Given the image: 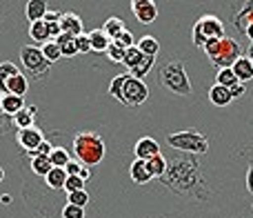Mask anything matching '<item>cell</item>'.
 <instances>
[{
    "label": "cell",
    "mask_w": 253,
    "mask_h": 218,
    "mask_svg": "<svg viewBox=\"0 0 253 218\" xmlns=\"http://www.w3.org/2000/svg\"><path fill=\"white\" fill-rule=\"evenodd\" d=\"M27 105H25V98L20 96H13V94H4V96H0V109H2V113H7V116H16L18 111H22Z\"/></svg>",
    "instance_id": "obj_13"
},
{
    "label": "cell",
    "mask_w": 253,
    "mask_h": 218,
    "mask_svg": "<svg viewBox=\"0 0 253 218\" xmlns=\"http://www.w3.org/2000/svg\"><path fill=\"white\" fill-rule=\"evenodd\" d=\"M102 29L109 34V38L111 40H116L123 31H126V27H125V20L123 18H118V16H114V18H107L105 20V25H102Z\"/></svg>",
    "instance_id": "obj_28"
},
{
    "label": "cell",
    "mask_w": 253,
    "mask_h": 218,
    "mask_svg": "<svg viewBox=\"0 0 253 218\" xmlns=\"http://www.w3.org/2000/svg\"><path fill=\"white\" fill-rule=\"evenodd\" d=\"M67 171L62 169V167H53L51 171H49L47 176H44V183H47L49 189H53V192H60V189H65L67 185Z\"/></svg>",
    "instance_id": "obj_17"
},
{
    "label": "cell",
    "mask_w": 253,
    "mask_h": 218,
    "mask_svg": "<svg viewBox=\"0 0 253 218\" xmlns=\"http://www.w3.org/2000/svg\"><path fill=\"white\" fill-rule=\"evenodd\" d=\"M129 174H131V180H133L135 185H147L149 180L153 178L147 169V161H140V158H135V161L131 163Z\"/></svg>",
    "instance_id": "obj_15"
},
{
    "label": "cell",
    "mask_w": 253,
    "mask_h": 218,
    "mask_svg": "<svg viewBox=\"0 0 253 218\" xmlns=\"http://www.w3.org/2000/svg\"><path fill=\"white\" fill-rule=\"evenodd\" d=\"M126 78H129V74H120V76H116L109 85V94L114 98H118V103H123V87H125Z\"/></svg>",
    "instance_id": "obj_35"
},
{
    "label": "cell",
    "mask_w": 253,
    "mask_h": 218,
    "mask_svg": "<svg viewBox=\"0 0 253 218\" xmlns=\"http://www.w3.org/2000/svg\"><path fill=\"white\" fill-rule=\"evenodd\" d=\"M2 178H4V169L0 167V183H2Z\"/></svg>",
    "instance_id": "obj_47"
},
{
    "label": "cell",
    "mask_w": 253,
    "mask_h": 218,
    "mask_svg": "<svg viewBox=\"0 0 253 218\" xmlns=\"http://www.w3.org/2000/svg\"><path fill=\"white\" fill-rule=\"evenodd\" d=\"M42 54H44V58H47L49 62H56V60H60L62 58L60 47H58L56 40H49L47 45H42Z\"/></svg>",
    "instance_id": "obj_36"
},
{
    "label": "cell",
    "mask_w": 253,
    "mask_h": 218,
    "mask_svg": "<svg viewBox=\"0 0 253 218\" xmlns=\"http://www.w3.org/2000/svg\"><path fill=\"white\" fill-rule=\"evenodd\" d=\"M60 18H62V11H47L44 22H60Z\"/></svg>",
    "instance_id": "obj_44"
},
{
    "label": "cell",
    "mask_w": 253,
    "mask_h": 218,
    "mask_svg": "<svg viewBox=\"0 0 253 218\" xmlns=\"http://www.w3.org/2000/svg\"><path fill=\"white\" fill-rule=\"evenodd\" d=\"M29 167H31V171H34L36 176H42V178L53 169L51 158H49V156H31Z\"/></svg>",
    "instance_id": "obj_24"
},
{
    "label": "cell",
    "mask_w": 253,
    "mask_h": 218,
    "mask_svg": "<svg viewBox=\"0 0 253 218\" xmlns=\"http://www.w3.org/2000/svg\"><path fill=\"white\" fill-rule=\"evenodd\" d=\"M131 11H133L135 20H140L142 25H149V22H153L158 18V4L153 0H133Z\"/></svg>",
    "instance_id": "obj_10"
},
{
    "label": "cell",
    "mask_w": 253,
    "mask_h": 218,
    "mask_svg": "<svg viewBox=\"0 0 253 218\" xmlns=\"http://www.w3.org/2000/svg\"><path fill=\"white\" fill-rule=\"evenodd\" d=\"M135 47H138L144 56H153V58H156L158 52H160V43H158L153 36H142V38L138 40V45H135Z\"/></svg>",
    "instance_id": "obj_27"
},
{
    "label": "cell",
    "mask_w": 253,
    "mask_h": 218,
    "mask_svg": "<svg viewBox=\"0 0 253 218\" xmlns=\"http://www.w3.org/2000/svg\"><path fill=\"white\" fill-rule=\"evenodd\" d=\"M18 74H20V69H18L13 62H9V60L0 62V96L7 94V83Z\"/></svg>",
    "instance_id": "obj_21"
},
{
    "label": "cell",
    "mask_w": 253,
    "mask_h": 218,
    "mask_svg": "<svg viewBox=\"0 0 253 218\" xmlns=\"http://www.w3.org/2000/svg\"><path fill=\"white\" fill-rule=\"evenodd\" d=\"M62 218H84V210L67 203V205L62 207Z\"/></svg>",
    "instance_id": "obj_40"
},
{
    "label": "cell",
    "mask_w": 253,
    "mask_h": 218,
    "mask_svg": "<svg viewBox=\"0 0 253 218\" xmlns=\"http://www.w3.org/2000/svg\"><path fill=\"white\" fill-rule=\"evenodd\" d=\"M34 113H36V107H25L22 111H18L16 116H13V125H16L18 129H29V127H34Z\"/></svg>",
    "instance_id": "obj_26"
},
{
    "label": "cell",
    "mask_w": 253,
    "mask_h": 218,
    "mask_svg": "<svg viewBox=\"0 0 253 218\" xmlns=\"http://www.w3.org/2000/svg\"><path fill=\"white\" fill-rule=\"evenodd\" d=\"M220 38H224V22L215 13H205L202 18H198V22L193 25V45L196 47L205 49L207 43Z\"/></svg>",
    "instance_id": "obj_6"
},
{
    "label": "cell",
    "mask_w": 253,
    "mask_h": 218,
    "mask_svg": "<svg viewBox=\"0 0 253 218\" xmlns=\"http://www.w3.org/2000/svg\"><path fill=\"white\" fill-rule=\"evenodd\" d=\"M231 69H233V74L238 76V80H240L242 85L249 83V80H253V62L247 56H242L240 60H238L236 65L231 67Z\"/></svg>",
    "instance_id": "obj_20"
},
{
    "label": "cell",
    "mask_w": 253,
    "mask_h": 218,
    "mask_svg": "<svg viewBox=\"0 0 253 218\" xmlns=\"http://www.w3.org/2000/svg\"><path fill=\"white\" fill-rule=\"evenodd\" d=\"M80 189H84V180L80 178V176H69L67 185H65V192L71 194V192H80Z\"/></svg>",
    "instance_id": "obj_39"
},
{
    "label": "cell",
    "mask_w": 253,
    "mask_h": 218,
    "mask_svg": "<svg viewBox=\"0 0 253 218\" xmlns=\"http://www.w3.org/2000/svg\"><path fill=\"white\" fill-rule=\"evenodd\" d=\"M205 54L209 56V60L213 62L215 67H220V69H231V67L245 56L240 43H238L236 38H231V36H224V38H220V40L207 43Z\"/></svg>",
    "instance_id": "obj_4"
},
{
    "label": "cell",
    "mask_w": 253,
    "mask_h": 218,
    "mask_svg": "<svg viewBox=\"0 0 253 218\" xmlns=\"http://www.w3.org/2000/svg\"><path fill=\"white\" fill-rule=\"evenodd\" d=\"M67 203L69 205H76V207H87V203H89V194L84 192V189H80V192H71V194H67Z\"/></svg>",
    "instance_id": "obj_37"
},
{
    "label": "cell",
    "mask_w": 253,
    "mask_h": 218,
    "mask_svg": "<svg viewBox=\"0 0 253 218\" xmlns=\"http://www.w3.org/2000/svg\"><path fill=\"white\" fill-rule=\"evenodd\" d=\"M156 65V58L153 56H142V60H140V65L135 67V69H131L129 74L133 76V78H138V80H142L144 76L149 74V71H151V67Z\"/></svg>",
    "instance_id": "obj_31"
},
{
    "label": "cell",
    "mask_w": 253,
    "mask_h": 218,
    "mask_svg": "<svg viewBox=\"0 0 253 218\" xmlns=\"http://www.w3.org/2000/svg\"><path fill=\"white\" fill-rule=\"evenodd\" d=\"M209 101L213 103L215 107H227V105H231V101H233L231 89L222 87V85H213V87L209 89Z\"/></svg>",
    "instance_id": "obj_19"
},
{
    "label": "cell",
    "mask_w": 253,
    "mask_h": 218,
    "mask_svg": "<svg viewBox=\"0 0 253 218\" xmlns=\"http://www.w3.org/2000/svg\"><path fill=\"white\" fill-rule=\"evenodd\" d=\"M215 85H222V87H227V89H233L236 85H240V80H238V76L233 74V69H218V74H215Z\"/></svg>",
    "instance_id": "obj_30"
},
{
    "label": "cell",
    "mask_w": 253,
    "mask_h": 218,
    "mask_svg": "<svg viewBox=\"0 0 253 218\" xmlns=\"http://www.w3.org/2000/svg\"><path fill=\"white\" fill-rule=\"evenodd\" d=\"M29 36L36 40V43H42L47 45L49 40V31H47V25H44V20H38V22H31L29 25Z\"/></svg>",
    "instance_id": "obj_29"
},
{
    "label": "cell",
    "mask_w": 253,
    "mask_h": 218,
    "mask_svg": "<svg viewBox=\"0 0 253 218\" xmlns=\"http://www.w3.org/2000/svg\"><path fill=\"white\" fill-rule=\"evenodd\" d=\"M27 89H29V80H27L25 74L13 76V78L7 83V94H13V96H20L22 98L27 94Z\"/></svg>",
    "instance_id": "obj_25"
},
{
    "label": "cell",
    "mask_w": 253,
    "mask_h": 218,
    "mask_svg": "<svg viewBox=\"0 0 253 218\" xmlns=\"http://www.w3.org/2000/svg\"><path fill=\"white\" fill-rule=\"evenodd\" d=\"M89 40H91V52H98V54H107V49H109L111 43H114L102 27L100 29L89 31Z\"/></svg>",
    "instance_id": "obj_14"
},
{
    "label": "cell",
    "mask_w": 253,
    "mask_h": 218,
    "mask_svg": "<svg viewBox=\"0 0 253 218\" xmlns=\"http://www.w3.org/2000/svg\"><path fill=\"white\" fill-rule=\"evenodd\" d=\"M20 62L25 67V71L29 74V78H34V80L49 76V69H51V62L44 58L42 47H36V45L20 47Z\"/></svg>",
    "instance_id": "obj_7"
},
{
    "label": "cell",
    "mask_w": 253,
    "mask_h": 218,
    "mask_svg": "<svg viewBox=\"0 0 253 218\" xmlns=\"http://www.w3.org/2000/svg\"><path fill=\"white\" fill-rule=\"evenodd\" d=\"M133 154H135V158H140V161H151L153 156L160 154V145H158V140L151 138V136H142V138L135 143Z\"/></svg>",
    "instance_id": "obj_11"
},
{
    "label": "cell",
    "mask_w": 253,
    "mask_h": 218,
    "mask_svg": "<svg viewBox=\"0 0 253 218\" xmlns=\"http://www.w3.org/2000/svg\"><path fill=\"white\" fill-rule=\"evenodd\" d=\"M167 167H169V161H167L162 154H158V156H153L151 161H147V169H149V174L153 176V178H158L160 180L162 176L167 174Z\"/></svg>",
    "instance_id": "obj_23"
},
{
    "label": "cell",
    "mask_w": 253,
    "mask_h": 218,
    "mask_svg": "<svg viewBox=\"0 0 253 218\" xmlns=\"http://www.w3.org/2000/svg\"><path fill=\"white\" fill-rule=\"evenodd\" d=\"M16 140L22 149H27V154H34L47 138H44V134L38 129V127H29V129H18Z\"/></svg>",
    "instance_id": "obj_9"
},
{
    "label": "cell",
    "mask_w": 253,
    "mask_h": 218,
    "mask_svg": "<svg viewBox=\"0 0 253 218\" xmlns=\"http://www.w3.org/2000/svg\"><path fill=\"white\" fill-rule=\"evenodd\" d=\"M160 183L173 194L189 198V201H207L211 196V189L205 180V174H202L200 161H198V156H191V154L171 158L167 174L160 178Z\"/></svg>",
    "instance_id": "obj_1"
},
{
    "label": "cell",
    "mask_w": 253,
    "mask_h": 218,
    "mask_svg": "<svg viewBox=\"0 0 253 218\" xmlns=\"http://www.w3.org/2000/svg\"><path fill=\"white\" fill-rule=\"evenodd\" d=\"M149 98V89L144 85V80H138L129 74L125 87H123V105L126 107H140L142 103H147Z\"/></svg>",
    "instance_id": "obj_8"
},
{
    "label": "cell",
    "mask_w": 253,
    "mask_h": 218,
    "mask_svg": "<svg viewBox=\"0 0 253 218\" xmlns=\"http://www.w3.org/2000/svg\"><path fill=\"white\" fill-rule=\"evenodd\" d=\"M60 29H62V34H69V36H74V38H78V36L84 34L83 18L76 11H65L60 18Z\"/></svg>",
    "instance_id": "obj_12"
},
{
    "label": "cell",
    "mask_w": 253,
    "mask_h": 218,
    "mask_svg": "<svg viewBox=\"0 0 253 218\" xmlns=\"http://www.w3.org/2000/svg\"><path fill=\"white\" fill-rule=\"evenodd\" d=\"M105 140L102 136L93 134V131H80V134L74 136V154L76 161H80L83 165L93 167L100 165L102 158H105Z\"/></svg>",
    "instance_id": "obj_3"
},
{
    "label": "cell",
    "mask_w": 253,
    "mask_h": 218,
    "mask_svg": "<svg viewBox=\"0 0 253 218\" xmlns=\"http://www.w3.org/2000/svg\"><path fill=\"white\" fill-rule=\"evenodd\" d=\"M251 22H253V0H249V2H242L240 4V13H236V16H233V25H236L242 34H245V29L251 25Z\"/></svg>",
    "instance_id": "obj_18"
},
{
    "label": "cell",
    "mask_w": 253,
    "mask_h": 218,
    "mask_svg": "<svg viewBox=\"0 0 253 218\" xmlns=\"http://www.w3.org/2000/svg\"><path fill=\"white\" fill-rule=\"evenodd\" d=\"M245 34H247V38H249L251 43H253V22H251V25H249V27H247V29H245Z\"/></svg>",
    "instance_id": "obj_46"
},
{
    "label": "cell",
    "mask_w": 253,
    "mask_h": 218,
    "mask_svg": "<svg viewBox=\"0 0 253 218\" xmlns=\"http://www.w3.org/2000/svg\"><path fill=\"white\" fill-rule=\"evenodd\" d=\"M49 158H51L53 167H62V169L71 163V156H69V152H67L65 147H53V152H51V156Z\"/></svg>",
    "instance_id": "obj_32"
},
{
    "label": "cell",
    "mask_w": 253,
    "mask_h": 218,
    "mask_svg": "<svg viewBox=\"0 0 253 218\" xmlns=\"http://www.w3.org/2000/svg\"><path fill=\"white\" fill-rule=\"evenodd\" d=\"M251 210H253V205H251Z\"/></svg>",
    "instance_id": "obj_48"
},
{
    "label": "cell",
    "mask_w": 253,
    "mask_h": 218,
    "mask_svg": "<svg viewBox=\"0 0 253 218\" xmlns=\"http://www.w3.org/2000/svg\"><path fill=\"white\" fill-rule=\"evenodd\" d=\"M76 43H78V54H89L91 52V40H89V34H83L76 38Z\"/></svg>",
    "instance_id": "obj_42"
},
{
    "label": "cell",
    "mask_w": 253,
    "mask_h": 218,
    "mask_svg": "<svg viewBox=\"0 0 253 218\" xmlns=\"http://www.w3.org/2000/svg\"><path fill=\"white\" fill-rule=\"evenodd\" d=\"M114 43H116V45H120L123 49H131V47H135V45H133V36H131V31H129V29L123 31V34H120L118 38L114 40Z\"/></svg>",
    "instance_id": "obj_41"
},
{
    "label": "cell",
    "mask_w": 253,
    "mask_h": 218,
    "mask_svg": "<svg viewBox=\"0 0 253 218\" xmlns=\"http://www.w3.org/2000/svg\"><path fill=\"white\" fill-rule=\"evenodd\" d=\"M142 56H144V54L140 52L138 47L126 49V54H125V62H123V65H125L129 71H131V69H135V67L140 65V60H142Z\"/></svg>",
    "instance_id": "obj_34"
},
{
    "label": "cell",
    "mask_w": 253,
    "mask_h": 218,
    "mask_svg": "<svg viewBox=\"0 0 253 218\" xmlns=\"http://www.w3.org/2000/svg\"><path fill=\"white\" fill-rule=\"evenodd\" d=\"M247 192L253 194V158H249V169H247Z\"/></svg>",
    "instance_id": "obj_43"
},
{
    "label": "cell",
    "mask_w": 253,
    "mask_h": 218,
    "mask_svg": "<svg viewBox=\"0 0 253 218\" xmlns=\"http://www.w3.org/2000/svg\"><path fill=\"white\" fill-rule=\"evenodd\" d=\"M56 43H58V47H60V54L65 58H74L76 54H78V43H76L74 36L62 34V36H58V38H56Z\"/></svg>",
    "instance_id": "obj_22"
},
{
    "label": "cell",
    "mask_w": 253,
    "mask_h": 218,
    "mask_svg": "<svg viewBox=\"0 0 253 218\" xmlns=\"http://www.w3.org/2000/svg\"><path fill=\"white\" fill-rule=\"evenodd\" d=\"M167 143L171 149L180 154H191V156H202L209 152V138L198 129H184L167 136Z\"/></svg>",
    "instance_id": "obj_5"
},
{
    "label": "cell",
    "mask_w": 253,
    "mask_h": 218,
    "mask_svg": "<svg viewBox=\"0 0 253 218\" xmlns=\"http://www.w3.org/2000/svg\"><path fill=\"white\" fill-rule=\"evenodd\" d=\"M65 171H67V176H80L83 180H87L89 176H91V171H89V167L87 165H83L80 161H71L69 165L65 167Z\"/></svg>",
    "instance_id": "obj_33"
},
{
    "label": "cell",
    "mask_w": 253,
    "mask_h": 218,
    "mask_svg": "<svg viewBox=\"0 0 253 218\" xmlns=\"http://www.w3.org/2000/svg\"><path fill=\"white\" fill-rule=\"evenodd\" d=\"M125 54H126V49H123L116 43H111V47L107 49V58H109L111 62H125Z\"/></svg>",
    "instance_id": "obj_38"
},
{
    "label": "cell",
    "mask_w": 253,
    "mask_h": 218,
    "mask_svg": "<svg viewBox=\"0 0 253 218\" xmlns=\"http://www.w3.org/2000/svg\"><path fill=\"white\" fill-rule=\"evenodd\" d=\"M245 92H247V87L240 83V85H236V87L231 89V96H233V98H238V96H242V94H245Z\"/></svg>",
    "instance_id": "obj_45"
},
{
    "label": "cell",
    "mask_w": 253,
    "mask_h": 218,
    "mask_svg": "<svg viewBox=\"0 0 253 218\" xmlns=\"http://www.w3.org/2000/svg\"><path fill=\"white\" fill-rule=\"evenodd\" d=\"M158 80H160V85L167 92L175 94V96H191L193 94L191 80H189L187 69H184V62L178 60V58H171V60L162 62V67L158 69Z\"/></svg>",
    "instance_id": "obj_2"
},
{
    "label": "cell",
    "mask_w": 253,
    "mask_h": 218,
    "mask_svg": "<svg viewBox=\"0 0 253 218\" xmlns=\"http://www.w3.org/2000/svg\"><path fill=\"white\" fill-rule=\"evenodd\" d=\"M47 2L44 0H29V2L25 4V16L29 22H38V20H44V16H47Z\"/></svg>",
    "instance_id": "obj_16"
}]
</instances>
